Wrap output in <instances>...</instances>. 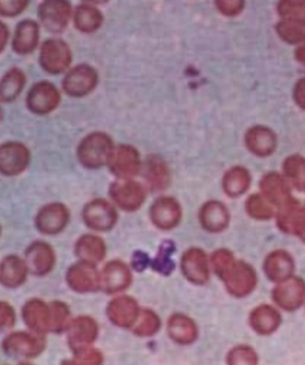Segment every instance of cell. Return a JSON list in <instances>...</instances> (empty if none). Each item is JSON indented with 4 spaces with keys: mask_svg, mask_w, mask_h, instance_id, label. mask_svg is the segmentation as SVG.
<instances>
[{
    "mask_svg": "<svg viewBox=\"0 0 305 365\" xmlns=\"http://www.w3.org/2000/svg\"><path fill=\"white\" fill-rule=\"evenodd\" d=\"M114 141L103 132H93L80 141L77 146V160L86 170H99L106 166L113 153Z\"/></svg>",
    "mask_w": 305,
    "mask_h": 365,
    "instance_id": "6da1fadb",
    "label": "cell"
},
{
    "mask_svg": "<svg viewBox=\"0 0 305 365\" xmlns=\"http://www.w3.org/2000/svg\"><path fill=\"white\" fill-rule=\"evenodd\" d=\"M46 346V336L31 330L10 332L1 342V349L5 354L19 361L37 358L44 352Z\"/></svg>",
    "mask_w": 305,
    "mask_h": 365,
    "instance_id": "7a4b0ae2",
    "label": "cell"
},
{
    "mask_svg": "<svg viewBox=\"0 0 305 365\" xmlns=\"http://www.w3.org/2000/svg\"><path fill=\"white\" fill-rule=\"evenodd\" d=\"M219 279L224 282L227 292L237 299L251 295L258 285V275L253 267L239 259H234Z\"/></svg>",
    "mask_w": 305,
    "mask_h": 365,
    "instance_id": "3957f363",
    "label": "cell"
},
{
    "mask_svg": "<svg viewBox=\"0 0 305 365\" xmlns=\"http://www.w3.org/2000/svg\"><path fill=\"white\" fill-rule=\"evenodd\" d=\"M111 202L125 212L139 211L146 197V190L141 182L134 178L116 179L109 187Z\"/></svg>",
    "mask_w": 305,
    "mask_h": 365,
    "instance_id": "277c9868",
    "label": "cell"
},
{
    "mask_svg": "<svg viewBox=\"0 0 305 365\" xmlns=\"http://www.w3.org/2000/svg\"><path fill=\"white\" fill-rule=\"evenodd\" d=\"M82 220L86 227L93 232H110L119 220L117 207L108 200L93 199L84 205Z\"/></svg>",
    "mask_w": 305,
    "mask_h": 365,
    "instance_id": "5b68a950",
    "label": "cell"
},
{
    "mask_svg": "<svg viewBox=\"0 0 305 365\" xmlns=\"http://www.w3.org/2000/svg\"><path fill=\"white\" fill-rule=\"evenodd\" d=\"M67 346L72 354H79L92 349L99 336V325L93 317L79 316L72 318L67 329Z\"/></svg>",
    "mask_w": 305,
    "mask_h": 365,
    "instance_id": "8992f818",
    "label": "cell"
},
{
    "mask_svg": "<svg viewBox=\"0 0 305 365\" xmlns=\"http://www.w3.org/2000/svg\"><path fill=\"white\" fill-rule=\"evenodd\" d=\"M106 166L116 179L134 178L142 172V158L134 146L121 144L114 148Z\"/></svg>",
    "mask_w": 305,
    "mask_h": 365,
    "instance_id": "52a82bcc",
    "label": "cell"
},
{
    "mask_svg": "<svg viewBox=\"0 0 305 365\" xmlns=\"http://www.w3.org/2000/svg\"><path fill=\"white\" fill-rule=\"evenodd\" d=\"M66 284L76 294H94L101 291V270L96 264L79 261L69 267Z\"/></svg>",
    "mask_w": 305,
    "mask_h": 365,
    "instance_id": "ba28073f",
    "label": "cell"
},
{
    "mask_svg": "<svg viewBox=\"0 0 305 365\" xmlns=\"http://www.w3.org/2000/svg\"><path fill=\"white\" fill-rule=\"evenodd\" d=\"M72 63V53L70 46L61 39H48L43 42L39 51V63L43 70L49 75H60Z\"/></svg>",
    "mask_w": 305,
    "mask_h": 365,
    "instance_id": "9c48e42d",
    "label": "cell"
},
{
    "mask_svg": "<svg viewBox=\"0 0 305 365\" xmlns=\"http://www.w3.org/2000/svg\"><path fill=\"white\" fill-rule=\"evenodd\" d=\"M31 151L19 141H8L0 145V175L17 177L22 175L31 163Z\"/></svg>",
    "mask_w": 305,
    "mask_h": 365,
    "instance_id": "30bf717a",
    "label": "cell"
},
{
    "mask_svg": "<svg viewBox=\"0 0 305 365\" xmlns=\"http://www.w3.org/2000/svg\"><path fill=\"white\" fill-rule=\"evenodd\" d=\"M61 103V94L54 84L42 81L34 84L27 94L26 105L31 113L46 116L55 111Z\"/></svg>",
    "mask_w": 305,
    "mask_h": 365,
    "instance_id": "8fae6325",
    "label": "cell"
},
{
    "mask_svg": "<svg viewBox=\"0 0 305 365\" xmlns=\"http://www.w3.org/2000/svg\"><path fill=\"white\" fill-rule=\"evenodd\" d=\"M181 273L187 282L196 287L205 285L210 278V257L199 247L186 250L180 262Z\"/></svg>",
    "mask_w": 305,
    "mask_h": 365,
    "instance_id": "7c38bea8",
    "label": "cell"
},
{
    "mask_svg": "<svg viewBox=\"0 0 305 365\" xmlns=\"http://www.w3.org/2000/svg\"><path fill=\"white\" fill-rule=\"evenodd\" d=\"M74 10L69 0H44L38 8V17L43 27L53 32L60 34L66 29L72 19Z\"/></svg>",
    "mask_w": 305,
    "mask_h": 365,
    "instance_id": "4fadbf2b",
    "label": "cell"
},
{
    "mask_svg": "<svg viewBox=\"0 0 305 365\" xmlns=\"http://www.w3.org/2000/svg\"><path fill=\"white\" fill-rule=\"evenodd\" d=\"M70 211L66 205L51 202L43 206L36 215L34 225L43 235H58L70 223Z\"/></svg>",
    "mask_w": 305,
    "mask_h": 365,
    "instance_id": "5bb4252c",
    "label": "cell"
},
{
    "mask_svg": "<svg viewBox=\"0 0 305 365\" xmlns=\"http://www.w3.org/2000/svg\"><path fill=\"white\" fill-rule=\"evenodd\" d=\"M134 280L132 268L122 261H110L101 270V291L116 296L125 292Z\"/></svg>",
    "mask_w": 305,
    "mask_h": 365,
    "instance_id": "9a60e30c",
    "label": "cell"
},
{
    "mask_svg": "<svg viewBox=\"0 0 305 365\" xmlns=\"http://www.w3.org/2000/svg\"><path fill=\"white\" fill-rule=\"evenodd\" d=\"M99 76L96 68L89 65H79L70 68L64 77L63 91L71 98H84L96 89Z\"/></svg>",
    "mask_w": 305,
    "mask_h": 365,
    "instance_id": "2e32d148",
    "label": "cell"
},
{
    "mask_svg": "<svg viewBox=\"0 0 305 365\" xmlns=\"http://www.w3.org/2000/svg\"><path fill=\"white\" fill-rule=\"evenodd\" d=\"M149 220L155 228L169 232L180 225L182 208L175 197L159 196L149 208Z\"/></svg>",
    "mask_w": 305,
    "mask_h": 365,
    "instance_id": "e0dca14e",
    "label": "cell"
},
{
    "mask_svg": "<svg viewBox=\"0 0 305 365\" xmlns=\"http://www.w3.org/2000/svg\"><path fill=\"white\" fill-rule=\"evenodd\" d=\"M142 308L137 299L129 295H117L106 306V317L110 323L121 329H132L139 319Z\"/></svg>",
    "mask_w": 305,
    "mask_h": 365,
    "instance_id": "ac0fdd59",
    "label": "cell"
},
{
    "mask_svg": "<svg viewBox=\"0 0 305 365\" xmlns=\"http://www.w3.org/2000/svg\"><path fill=\"white\" fill-rule=\"evenodd\" d=\"M272 301L284 311H297L305 303V282L294 275L277 282L272 290Z\"/></svg>",
    "mask_w": 305,
    "mask_h": 365,
    "instance_id": "d6986e66",
    "label": "cell"
},
{
    "mask_svg": "<svg viewBox=\"0 0 305 365\" xmlns=\"http://www.w3.org/2000/svg\"><path fill=\"white\" fill-rule=\"evenodd\" d=\"M24 258L29 274L39 278L51 274L56 263L54 249L46 241H34L29 244Z\"/></svg>",
    "mask_w": 305,
    "mask_h": 365,
    "instance_id": "ffe728a7",
    "label": "cell"
},
{
    "mask_svg": "<svg viewBox=\"0 0 305 365\" xmlns=\"http://www.w3.org/2000/svg\"><path fill=\"white\" fill-rule=\"evenodd\" d=\"M260 194L277 210L291 202L294 197L291 192V184L284 175L270 172L260 180Z\"/></svg>",
    "mask_w": 305,
    "mask_h": 365,
    "instance_id": "44dd1931",
    "label": "cell"
},
{
    "mask_svg": "<svg viewBox=\"0 0 305 365\" xmlns=\"http://www.w3.org/2000/svg\"><path fill=\"white\" fill-rule=\"evenodd\" d=\"M21 317L26 327L31 331L37 332L44 336L51 332V307L46 301L41 299H27L22 307Z\"/></svg>",
    "mask_w": 305,
    "mask_h": 365,
    "instance_id": "7402d4cb",
    "label": "cell"
},
{
    "mask_svg": "<svg viewBox=\"0 0 305 365\" xmlns=\"http://www.w3.org/2000/svg\"><path fill=\"white\" fill-rule=\"evenodd\" d=\"M244 144L255 156L269 158L277 149V135L270 127L253 125L246 132Z\"/></svg>",
    "mask_w": 305,
    "mask_h": 365,
    "instance_id": "603a6c76",
    "label": "cell"
},
{
    "mask_svg": "<svg viewBox=\"0 0 305 365\" xmlns=\"http://www.w3.org/2000/svg\"><path fill=\"white\" fill-rule=\"evenodd\" d=\"M198 220L205 232L219 234L230 225V211L225 204L211 200L201 206Z\"/></svg>",
    "mask_w": 305,
    "mask_h": 365,
    "instance_id": "cb8c5ba5",
    "label": "cell"
},
{
    "mask_svg": "<svg viewBox=\"0 0 305 365\" xmlns=\"http://www.w3.org/2000/svg\"><path fill=\"white\" fill-rule=\"evenodd\" d=\"M264 273L272 282H284L294 275L296 263L287 251L277 250L269 253L263 264Z\"/></svg>",
    "mask_w": 305,
    "mask_h": 365,
    "instance_id": "d4e9b609",
    "label": "cell"
},
{
    "mask_svg": "<svg viewBox=\"0 0 305 365\" xmlns=\"http://www.w3.org/2000/svg\"><path fill=\"white\" fill-rule=\"evenodd\" d=\"M143 178L151 192H160L170 184V170L166 162L158 155H151L143 163Z\"/></svg>",
    "mask_w": 305,
    "mask_h": 365,
    "instance_id": "484cf974",
    "label": "cell"
},
{
    "mask_svg": "<svg viewBox=\"0 0 305 365\" xmlns=\"http://www.w3.org/2000/svg\"><path fill=\"white\" fill-rule=\"evenodd\" d=\"M29 267L25 258L19 255H9L0 262V284L6 289H17L29 278Z\"/></svg>",
    "mask_w": 305,
    "mask_h": 365,
    "instance_id": "4316f807",
    "label": "cell"
},
{
    "mask_svg": "<svg viewBox=\"0 0 305 365\" xmlns=\"http://www.w3.org/2000/svg\"><path fill=\"white\" fill-rule=\"evenodd\" d=\"M198 327L191 317L174 313L167 320V335L175 344L189 346L198 339Z\"/></svg>",
    "mask_w": 305,
    "mask_h": 365,
    "instance_id": "83f0119b",
    "label": "cell"
},
{
    "mask_svg": "<svg viewBox=\"0 0 305 365\" xmlns=\"http://www.w3.org/2000/svg\"><path fill=\"white\" fill-rule=\"evenodd\" d=\"M106 244L103 237L96 234H84L76 241L75 256L79 261L99 264L106 257Z\"/></svg>",
    "mask_w": 305,
    "mask_h": 365,
    "instance_id": "f1b7e54d",
    "label": "cell"
},
{
    "mask_svg": "<svg viewBox=\"0 0 305 365\" xmlns=\"http://www.w3.org/2000/svg\"><path fill=\"white\" fill-rule=\"evenodd\" d=\"M282 317L280 312L270 304H260L249 314V325L254 332L268 336L280 328Z\"/></svg>",
    "mask_w": 305,
    "mask_h": 365,
    "instance_id": "f546056e",
    "label": "cell"
},
{
    "mask_svg": "<svg viewBox=\"0 0 305 365\" xmlns=\"http://www.w3.org/2000/svg\"><path fill=\"white\" fill-rule=\"evenodd\" d=\"M39 25L32 20H25L17 25L13 37V49L20 55L34 53L39 44Z\"/></svg>",
    "mask_w": 305,
    "mask_h": 365,
    "instance_id": "4dcf8cb0",
    "label": "cell"
},
{
    "mask_svg": "<svg viewBox=\"0 0 305 365\" xmlns=\"http://www.w3.org/2000/svg\"><path fill=\"white\" fill-rule=\"evenodd\" d=\"M249 170L243 166H234L226 172L222 178V189L232 199L242 196L251 187Z\"/></svg>",
    "mask_w": 305,
    "mask_h": 365,
    "instance_id": "1f68e13d",
    "label": "cell"
},
{
    "mask_svg": "<svg viewBox=\"0 0 305 365\" xmlns=\"http://www.w3.org/2000/svg\"><path fill=\"white\" fill-rule=\"evenodd\" d=\"M76 29L82 34H93L101 29L103 24V14L96 5L84 3L79 5L72 15Z\"/></svg>",
    "mask_w": 305,
    "mask_h": 365,
    "instance_id": "d6a6232c",
    "label": "cell"
},
{
    "mask_svg": "<svg viewBox=\"0 0 305 365\" xmlns=\"http://www.w3.org/2000/svg\"><path fill=\"white\" fill-rule=\"evenodd\" d=\"M26 84V76L20 68L14 67L0 79V101L13 103L20 96Z\"/></svg>",
    "mask_w": 305,
    "mask_h": 365,
    "instance_id": "836d02e7",
    "label": "cell"
},
{
    "mask_svg": "<svg viewBox=\"0 0 305 365\" xmlns=\"http://www.w3.org/2000/svg\"><path fill=\"white\" fill-rule=\"evenodd\" d=\"M284 178L291 187L297 190L305 191V158L301 155H291L282 165Z\"/></svg>",
    "mask_w": 305,
    "mask_h": 365,
    "instance_id": "e575fe53",
    "label": "cell"
},
{
    "mask_svg": "<svg viewBox=\"0 0 305 365\" xmlns=\"http://www.w3.org/2000/svg\"><path fill=\"white\" fill-rule=\"evenodd\" d=\"M176 251L175 242L172 240H165L161 242L158 253L154 259L151 261V266L156 273L164 277L171 275L175 270V261L174 253Z\"/></svg>",
    "mask_w": 305,
    "mask_h": 365,
    "instance_id": "d590c367",
    "label": "cell"
},
{
    "mask_svg": "<svg viewBox=\"0 0 305 365\" xmlns=\"http://www.w3.org/2000/svg\"><path fill=\"white\" fill-rule=\"evenodd\" d=\"M161 328V319L153 309H141L139 319L134 323L131 331L134 332L136 336L151 337L156 335Z\"/></svg>",
    "mask_w": 305,
    "mask_h": 365,
    "instance_id": "8d00e7d4",
    "label": "cell"
},
{
    "mask_svg": "<svg viewBox=\"0 0 305 365\" xmlns=\"http://www.w3.org/2000/svg\"><path fill=\"white\" fill-rule=\"evenodd\" d=\"M275 31L281 41L286 44L294 46L305 44V24L279 20Z\"/></svg>",
    "mask_w": 305,
    "mask_h": 365,
    "instance_id": "74e56055",
    "label": "cell"
},
{
    "mask_svg": "<svg viewBox=\"0 0 305 365\" xmlns=\"http://www.w3.org/2000/svg\"><path fill=\"white\" fill-rule=\"evenodd\" d=\"M51 307V322L49 330L51 334L66 332L72 322L71 309L63 301H53L49 303Z\"/></svg>",
    "mask_w": 305,
    "mask_h": 365,
    "instance_id": "f35d334b",
    "label": "cell"
},
{
    "mask_svg": "<svg viewBox=\"0 0 305 365\" xmlns=\"http://www.w3.org/2000/svg\"><path fill=\"white\" fill-rule=\"evenodd\" d=\"M246 212L248 216L256 220H269L276 217V208L274 207L268 200L260 192L253 194L246 201Z\"/></svg>",
    "mask_w": 305,
    "mask_h": 365,
    "instance_id": "ab89813d",
    "label": "cell"
},
{
    "mask_svg": "<svg viewBox=\"0 0 305 365\" xmlns=\"http://www.w3.org/2000/svg\"><path fill=\"white\" fill-rule=\"evenodd\" d=\"M276 13L280 20L305 24V1L301 0H279Z\"/></svg>",
    "mask_w": 305,
    "mask_h": 365,
    "instance_id": "60d3db41",
    "label": "cell"
},
{
    "mask_svg": "<svg viewBox=\"0 0 305 365\" xmlns=\"http://www.w3.org/2000/svg\"><path fill=\"white\" fill-rule=\"evenodd\" d=\"M226 361L229 364H256L258 354L249 346L239 344L231 349L226 357Z\"/></svg>",
    "mask_w": 305,
    "mask_h": 365,
    "instance_id": "b9f144b4",
    "label": "cell"
},
{
    "mask_svg": "<svg viewBox=\"0 0 305 365\" xmlns=\"http://www.w3.org/2000/svg\"><path fill=\"white\" fill-rule=\"evenodd\" d=\"M214 5L225 17H237L243 13V10L246 9L247 1L246 0H214Z\"/></svg>",
    "mask_w": 305,
    "mask_h": 365,
    "instance_id": "7bdbcfd3",
    "label": "cell"
},
{
    "mask_svg": "<svg viewBox=\"0 0 305 365\" xmlns=\"http://www.w3.org/2000/svg\"><path fill=\"white\" fill-rule=\"evenodd\" d=\"M104 361L103 353L99 349H87L84 352L75 354L72 359L69 361H64V364L74 365H99Z\"/></svg>",
    "mask_w": 305,
    "mask_h": 365,
    "instance_id": "ee69618b",
    "label": "cell"
},
{
    "mask_svg": "<svg viewBox=\"0 0 305 365\" xmlns=\"http://www.w3.org/2000/svg\"><path fill=\"white\" fill-rule=\"evenodd\" d=\"M16 323V313L6 301H0V334L10 331Z\"/></svg>",
    "mask_w": 305,
    "mask_h": 365,
    "instance_id": "f6af8a7d",
    "label": "cell"
},
{
    "mask_svg": "<svg viewBox=\"0 0 305 365\" xmlns=\"http://www.w3.org/2000/svg\"><path fill=\"white\" fill-rule=\"evenodd\" d=\"M29 0H0V16L15 17L25 11Z\"/></svg>",
    "mask_w": 305,
    "mask_h": 365,
    "instance_id": "bcb514c9",
    "label": "cell"
},
{
    "mask_svg": "<svg viewBox=\"0 0 305 365\" xmlns=\"http://www.w3.org/2000/svg\"><path fill=\"white\" fill-rule=\"evenodd\" d=\"M293 100L298 108L305 111V77L298 79L293 87Z\"/></svg>",
    "mask_w": 305,
    "mask_h": 365,
    "instance_id": "7dc6e473",
    "label": "cell"
},
{
    "mask_svg": "<svg viewBox=\"0 0 305 365\" xmlns=\"http://www.w3.org/2000/svg\"><path fill=\"white\" fill-rule=\"evenodd\" d=\"M151 257H149L146 252L137 251V252H134V256H132L131 267H132L136 272L141 273V272L146 270L148 267L151 266Z\"/></svg>",
    "mask_w": 305,
    "mask_h": 365,
    "instance_id": "c3c4849f",
    "label": "cell"
},
{
    "mask_svg": "<svg viewBox=\"0 0 305 365\" xmlns=\"http://www.w3.org/2000/svg\"><path fill=\"white\" fill-rule=\"evenodd\" d=\"M9 29L4 22L0 21V53L4 51L5 46L8 44L9 41Z\"/></svg>",
    "mask_w": 305,
    "mask_h": 365,
    "instance_id": "681fc988",
    "label": "cell"
},
{
    "mask_svg": "<svg viewBox=\"0 0 305 365\" xmlns=\"http://www.w3.org/2000/svg\"><path fill=\"white\" fill-rule=\"evenodd\" d=\"M294 58L297 60L298 63L305 67V44L296 46V50H294Z\"/></svg>",
    "mask_w": 305,
    "mask_h": 365,
    "instance_id": "f907efd6",
    "label": "cell"
},
{
    "mask_svg": "<svg viewBox=\"0 0 305 365\" xmlns=\"http://www.w3.org/2000/svg\"><path fill=\"white\" fill-rule=\"evenodd\" d=\"M84 3L92 5H101L105 4L108 0H84Z\"/></svg>",
    "mask_w": 305,
    "mask_h": 365,
    "instance_id": "816d5d0a",
    "label": "cell"
},
{
    "mask_svg": "<svg viewBox=\"0 0 305 365\" xmlns=\"http://www.w3.org/2000/svg\"><path fill=\"white\" fill-rule=\"evenodd\" d=\"M3 118V111H1V108H0V120Z\"/></svg>",
    "mask_w": 305,
    "mask_h": 365,
    "instance_id": "f5cc1de1",
    "label": "cell"
},
{
    "mask_svg": "<svg viewBox=\"0 0 305 365\" xmlns=\"http://www.w3.org/2000/svg\"><path fill=\"white\" fill-rule=\"evenodd\" d=\"M0 235H1V225H0Z\"/></svg>",
    "mask_w": 305,
    "mask_h": 365,
    "instance_id": "db71d44e",
    "label": "cell"
},
{
    "mask_svg": "<svg viewBox=\"0 0 305 365\" xmlns=\"http://www.w3.org/2000/svg\"><path fill=\"white\" fill-rule=\"evenodd\" d=\"M303 208H304V212H305V205H304V206H303Z\"/></svg>",
    "mask_w": 305,
    "mask_h": 365,
    "instance_id": "11a10c76",
    "label": "cell"
},
{
    "mask_svg": "<svg viewBox=\"0 0 305 365\" xmlns=\"http://www.w3.org/2000/svg\"><path fill=\"white\" fill-rule=\"evenodd\" d=\"M301 1H305V0H301Z\"/></svg>",
    "mask_w": 305,
    "mask_h": 365,
    "instance_id": "9f6ffc18",
    "label": "cell"
},
{
    "mask_svg": "<svg viewBox=\"0 0 305 365\" xmlns=\"http://www.w3.org/2000/svg\"><path fill=\"white\" fill-rule=\"evenodd\" d=\"M304 304H305V303H304Z\"/></svg>",
    "mask_w": 305,
    "mask_h": 365,
    "instance_id": "6f0895ef",
    "label": "cell"
}]
</instances>
